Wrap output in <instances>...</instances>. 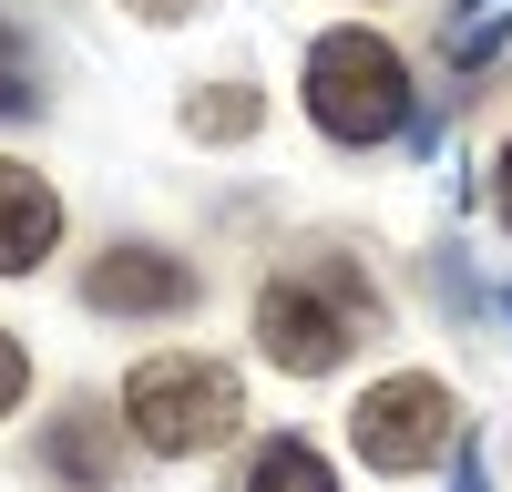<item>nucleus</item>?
Segmentation results:
<instances>
[{
	"label": "nucleus",
	"instance_id": "obj_1",
	"mask_svg": "<svg viewBox=\"0 0 512 492\" xmlns=\"http://www.w3.org/2000/svg\"><path fill=\"white\" fill-rule=\"evenodd\" d=\"M359 339H369V287H359V267H297V277H277L267 298H256V349H267L277 369H297V380L338 369Z\"/></svg>",
	"mask_w": 512,
	"mask_h": 492
},
{
	"label": "nucleus",
	"instance_id": "obj_2",
	"mask_svg": "<svg viewBox=\"0 0 512 492\" xmlns=\"http://www.w3.org/2000/svg\"><path fill=\"white\" fill-rule=\"evenodd\" d=\"M308 113L328 144H390L410 123V62L379 31H328L308 52Z\"/></svg>",
	"mask_w": 512,
	"mask_h": 492
},
{
	"label": "nucleus",
	"instance_id": "obj_3",
	"mask_svg": "<svg viewBox=\"0 0 512 492\" xmlns=\"http://www.w3.org/2000/svg\"><path fill=\"white\" fill-rule=\"evenodd\" d=\"M236 421H246V390L216 359H144L134 380H123V431H134L144 451H164V462L216 451Z\"/></svg>",
	"mask_w": 512,
	"mask_h": 492
},
{
	"label": "nucleus",
	"instance_id": "obj_4",
	"mask_svg": "<svg viewBox=\"0 0 512 492\" xmlns=\"http://www.w3.org/2000/svg\"><path fill=\"white\" fill-rule=\"evenodd\" d=\"M461 431V410L441 380H420V369H400V380H379L359 410H349V441H359V462L369 472H431L441 451Z\"/></svg>",
	"mask_w": 512,
	"mask_h": 492
},
{
	"label": "nucleus",
	"instance_id": "obj_5",
	"mask_svg": "<svg viewBox=\"0 0 512 492\" xmlns=\"http://www.w3.org/2000/svg\"><path fill=\"white\" fill-rule=\"evenodd\" d=\"M82 298L103 318H185L195 308V267L164 257V246H103V257L82 267Z\"/></svg>",
	"mask_w": 512,
	"mask_h": 492
},
{
	"label": "nucleus",
	"instance_id": "obj_6",
	"mask_svg": "<svg viewBox=\"0 0 512 492\" xmlns=\"http://www.w3.org/2000/svg\"><path fill=\"white\" fill-rule=\"evenodd\" d=\"M62 246V195L31 175V164L0 154V277H31Z\"/></svg>",
	"mask_w": 512,
	"mask_h": 492
},
{
	"label": "nucleus",
	"instance_id": "obj_7",
	"mask_svg": "<svg viewBox=\"0 0 512 492\" xmlns=\"http://www.w3.org/2000/svg\"><path fill=\"white\" fill-rule=\"evenodd\" d=\"M113 451H123V421H103L93 400L52 421V472H62L72 492H103V482H113Z\"/></svg>",
	"mask_w": 512,
	"mask_h": 492
},
{
	"label": "nucleus",
	"instance_id": "obj_8",
	"mask_svg": "<svg viewBox=\"0 0 512 492\" xmlns=\"http://www.w3.org/2000/svg\"><path fill=\"white\" fill-rule=\"evenodd\" d=\"M246 492H338V472L318 462L308 441H267V451L246 462Z\"/></svg>",
	"mask_w": 512,
	"mask_h": 492
},
{
	"label": "nucleus",
	"instance_id": "obj_9",
	"mask_svg": "<svg viewBox=\"0 0 512 492\" xmlns=\"http://www.w3.org/2000/svg\"><path fill=\"white\" fill-rule=\"evenodd\" d=\"M185 134H205V144L216 134H256V93H236V82L216 93V82H205V93L185 103Z\"/></svg>",
	"mask_w": 512,
	"mask_h": 492
},
{
	"label": "nucleus",
	"instance_id": "obj_10",
	"mask_svg": "<svg viewBox=\"0 0 512 492\" xmlns=\"http://www.w3.org/2000/svg\"><path fill=\"white\" fill-rule=\"evenodd\" d=\"M0 113H31V52L11 21H0Z\"/></svg>",
	"mask_w": 512,
	"mask_h": 492
},
{
	"label": "nucleus",
	"instance_id": "obj_11",
	"mask_svg": "<svg viewBox=\"0 0 512 492\" xmlns=\"http://www.w3.org/2000/svg\"><path fill=\"white\" fill-rule=\"evenodd\" d=\"M21 390H31V359H21V339H11V328H0V421L21 410Z\"/></svg>",
	"mask_w": 512,
	"mask_h": 492
},
{
	"label": "nucleus",
	"instance_id": "obj_12",
	"mask_svg": "<svg viewBox=\"0 0 512 492\" xmlns=\"http://www.w3.org/2000/svg\"><path fill=\"white\" fill-rule=\"evenodd\" d=\"M123 11H134V21H195L205 0H123Z\"/></svg>",
	"mask_w": 512,
	"mask_h": 492
},
{
	"label": "nucleus",
	"instance_id": "obj_13",
	"mask_svg": "<svg viewBox=\"0 0 512 492\" xmlns=\"http://www.w3.org/2000/svg\"><path fill=\"white\" fill-rule=\"evenodd\" d=\"M492 185H502V216H512V144H502V164H492Z\"/></svg>",
	"mask_w": 512,
	"mask_h": 492
}]
</instances>
